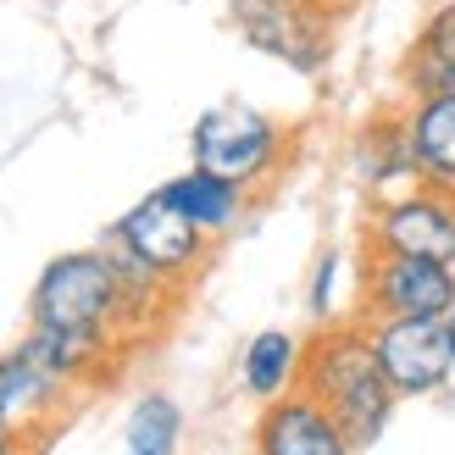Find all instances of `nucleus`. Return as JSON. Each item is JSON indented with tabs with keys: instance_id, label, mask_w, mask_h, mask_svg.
Returning a JSON list of instances; mask_svg holds the SVG:
<instances>
[{
	"instance_id": "nucleus-11",
	"label": "nucleus",
	"mask_w": 455,
	"mask_h": 455,
	"mask_svg": "<svg viewBox=\"0 0 455 455\" xmlns=\"http://www.w3.org/2000/svg\"><path fill=\"white\" fill-rule=\"evenodd\" d=\"M400 84L405 95H455V0H444L417 28L400 61Z\"/></svg>"
},
{
	"instance_id": "nucleus-8",
	"label": "nucleus",
	"mask_w": 455,
	"mask_h": 455,
	"mask_svg": "<svg viewBox=\"0 0 455 455\" xmlns=\"http://www.w3.org/2000/svg\"><path fill=\"white\" fill-rule=\"evenodd\" d=\"M234 17H239V34L256 44V51L278 56L300 73H316L328 61V17L323 12H306V6H283V0H234Z\"/></svg>"
},
{
	"instance_id": "nucleus-4",
	"label": "nucleus",
	"mask_w": 455,
	"mask_h": 455,
	"mask_svg": "<svg viewBox=\"0 0 455 455\" xmlns=\"http://www.w3.org/2000/svg\"><path fill=\"white\" fill-rule=\"evenodd\" d=\"M195 167H206L228 184H261V178L283 162V128L256 106H212L195 123Z\"/></svg>"
},
{
	"instance_id": "nucleus-17",
	"label": "nucleus",
	"mask_w": 455,
	"mask_h": 455,
	"mask_svg": "<svg viewBox=\"0 0 455 455\" xmlns=\"http://www.w3.org/2000/svg\"><path fill=\"white\" fill-rule=\"evenodd\" d=\"M333 278H339V256H323V267H316V289H311V311L316 316L333 311Z\"/></svg>"
},
{
	"instance_id": "nucleus-3",
	"label": "nucleus",
	"mask_w": 455,
	"mask_h": 455,
	"mask_svg": "<svg viewBox=\"0 0 455 455\" xmlns=\"http://www.w3.org/2000/svg\"><path fill=\"white\" fill-rule=\"evenodd\" d=\"M361 328L400 400H427L455 378V345L444 316H361Z\"/></svg>"
},
{
	"instance_id": "nucleus-18",
	"label": "nucleus",
	"mask_w": 455,
	"mask_h": 455,
	"mask_svg": "<svg viewBox=\"0 0 455 455\" xmlns=\"http://www.w3.org/2000/svg\"><path fill=\"white\" fill-rule=\"evenodd\" d=\"M0 455H22V444H17V427H6V422H0Z\"/></svg>"
},
{
	"instance_id": "nucleus-19",
	"label": "nucleus",
	"mask_w": 455,
	"mask_h": 455,
	"mask_svg": "<svg viewBox=\"0 0 455 455\" xmlns=\"http://www.w3.org/2000/svg\"><path fill=\"white\" fill-rule=\"evenodd\" d=\"M283 6H306V12H323V17H328V12H333V0H283Z\"/></svg>"
},
{
	"instance_id": "nucleus-5",
	"label": "nucleus",
	"mask_w": 455,
	"mask_h": 455,
	"mask_svg": "<svg viewBox=\"0 0 455 455\" xmlns=\"http://www.w3.org/2000/svg\"><path fill=\"white\" fill-rule=\"evenodd\" d=\"M367 250L455 267V189L411 184L389 200H378L367 217Z\"/></svg>"
},
{
	"instance_id": "nucleus-16",
	"label": "nucleus",
	"mask_w": 455,
	"mask_h": 455,
	"mask_svg": "<svg viewBox=\"0 0 455 455\" xmlns=\"http://www.w3.org/2000/svg\"><path fill=\"white\" fill-rule=\"evenodd\" d=\"M178 434H184V411L167 395H145L128 417L123 455H178Z\"/></svg>"
},
{
	"instance_id": "nucleus-2",
	"label": "nucleus",
	"mask_w": 455,
	"mask_h": 455,
	"mask_svg": "<svg viewBox=\"0 0 455 455\" xmlns=\"http://www.w3.org/2000/svg\"><path fill=\"white\" fill-rule=\"evenodd\" d=\"M34 328L51 333H111L123 328V294H117V267L106 250H73L56 256L39 272L34 300H28Z\"/></svg>"
},
{
	"instance_id": "nucleus-7",
	"label": "nucleus",
	"mask_w": 455,
	"mask_h": 455,
	"mask_svg": "<svg viewBox=\"0 0 455 455\" xmlns=\"http://www.w3.org/2000/svg\"><path fill=\"white\" fill-rule=\"evenodd\" d=\"M111 239H117L128 256H140L150 272H162L167 283L184 278V272H195L200 256H206V234H200V228H195L184 212H178L162 189L145 195L128 217H117Z\"/></svg>"
},
{
	"instance_id": "nucleus-12",
	"label": "nucleus",
	"mask_w": 455,
	"mask_h": 455,
	"mask_svg": "<svg viewBox=\"0 0 455 455\" xmlns=\"http://www.w3.org/2000/svg\"><path fill=\"white\" fill-rule=\"evenodd\" d=\"M300 367H306V345L294 339L289 328H261L256 339L244 345V361H239V378L256 400H283L300 389Z\"/></svg>"
},
{
	"instance_id": "nucleus-9",
	"label": "nucleus",
	"mask_w": 455,
	"mask_h": 455,
	"mask_svg": "<svg viewBox=\"0 0 455 455\" xmlns=\"http://www.w3.org/2000/svg\"><path fill=\"white\" fill-rule=\"evenodd\" d=\"M256 455H355V439L306 389L272 400L256 422Z\"/></svg>"
},
{
	"instance_id": "nucleus-14",
	"label": "nucleus",
	"mask_w": 455,
	"mask_h": 455,
	"mask_svg": "<svg viewBox=\"0 0 455 455\" xmlns=\"http://www.w3.org/2000/svg\"><path fill=\"white\" fill-rule=\"evenodd\" d=\"M162 195H167L206 239L222 234V228H234L239 212H244V184H228V178H217V172H206V167H189L184 178L162 184Z\"/></svg>"
},
{
	"instance_id": "nucleus-13",
	"label": "nucleus",
	"mask_w": 455,
	"mask_h": 455,
	"mask_svg": "<svg viewBox=\"0 0 455 455\" xmlns=\"http://www.w3.org/2000/svg\"><path fill=\"white\" fill-rule=\"evenodd\" d=\"M61 395H67V383H56L51 372H44L28 345L0 355V422L6 427H28L34 417L51 411Z\"/></svg>"
},
{
	"instance_id": "nucleus-20",
	"label": "nucleus",
	"mask_w": 455,
	"mask_h": 455,
	"mask_svg": "<svg viewBox=\"0 0 455 455\" xmlns=\"http://www.w3.org/2000/svg\"><path fill=\"white\" fill-rule=\"evenodd\" d=\"M444 328H450V345H455V306H450V316H444Z\"/></svg>"
},
{
	"instance_id": "nucleus-6",
	"label": "nucleus",
	"mask_w": 455,
	"mask_h": 455,
	"mask_svg": "<svg viewBox=\"0 0 455 455\" xmlns=\"http://www.w3.org/2000/svg\"><path fill=\"white\" fill-rule=\"evenodd\" d=\"M450 306L455 267L367 250V272H361V311L367 316H450Z\"/></svg>"
},
{
	"instance_id": "nucleus-1",
	"label": "nucleus",
	"mask_w": 455,
	"mask_h": 455,
	"mask_svg": "<svg viewBox=\"0 0 455 455\" xmlns=\"http://www.w3.org/2000/svg\"><path fill=\"white\" fill-rule=\"evenodd\" d=\"M300 389L355 439V450L383 439V427L395 417V400H400L372 355L367 328H323L316 333L306 345Z\"/></svg>"
},
{
	"instance_id": "nucleus-10",
	"label": "nucleus",
	"mask_w": 455,
	"mask_h": 455,
	"mask_svg": "<svg viewBox=\"0 0 455 455\" xmlns=\"http://www.w3.org/2000/svg\"><path fill=\"white\" fill-rule=\"evenodd\" d=\"M417 184L455 189V95H411L400 111Z\"/></svg>"
},
{
	"instance_id": "nucleus-15",
	"label": "nucleus",
	"mask_w": 455,
	"mask_h": 455,
	"mask_svg": "<svg viewBox=\"0 0 455 455\" xmlns=\"http://www.w3.org/2000/svg\"><path fill=\"white\" fill-rule=\"evenodd\" d=\"M355 167L367 178V189H378L383 200L400 195V184L411 189L417 184V167H411V150H405V128L400 117H378L367 133L355 140Z\"/></svg>"
}]
</instances>
